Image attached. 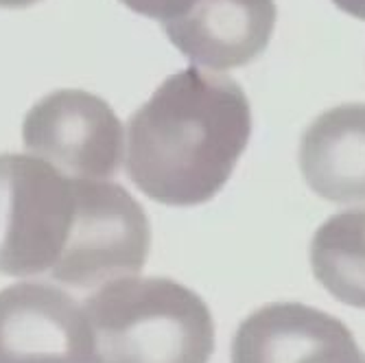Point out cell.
<instances>
[{
  "label": "cell",
  "instance_id": "cell-1",
  "mask_svg": "<svg viewBox=\"0 0 365 363\" xmlns=\"http://www.w3.org/2000/svg\"><path fill=\"white\" fill-rule=\"evenodd\" d=\"M252 136L247 94L227 75L164 79L127 125V175L153 202L199 206L225 186Z\"/></svg>",
  "mask_w": 365,
  "mask_h": 363
},
{
  "label": "cell",
  "instance_id": "cell-2",
  "mask_svg": "<svg viewBox=\"0 0 365 363\" xmlns=\"http://www.w3.org/2000/svg\"><path fill=\"white\" fill-rule=\"evenodd\" d=\"M94 363H208L215 319L199 295L171 278H118L83 305Z\"/></svg>",
  "mask_w": 365,
  "mask_h": 363
},
{
  "label": "cell",
  "instance_id": "cell-3",
  "mask_svg": "<svg viewBox=\"0 0 365 363\" xmlns=\"http://www.w3.org/2000/svg\"><path fill=\"white\" fill-rule=\"evenodd\" d=\"M77 215L73 178L36 155H0V274H51Z\"/></svg>",
  "mask_w": 365,
  "mask_h": 363
},
{
  "label": "cell",
  "instance_id": "cell-4",
  "mask_svg": "<svg viewBox=\"0 0 365 363\" xmlns=\"http://www.w3.org/2000/svg\"><path fill=\"white\" fill-rule=\"evenodd\" d=\"M77 215L71 241L51 278L75 289L106 285L145 267L151 223L145 208L110 180H77Z\"/></svg>",
  "mask_w": 365,
  "mask_h": 363
},
{
  "label": "cell",
  "instance_id": "cell-5",
  "mask_svg": "<svg viewBox=\"0 0 365 363\" xmlns=\"http://www.w3.org/2000/svg\"><path fill=\"white\" fill-rule=\"evenodd\" d=\"M22 140L36 158L77 180H110L125 149L116 112L101 96L75 88L40 98L24 116Z\"/></svg>",
  "mask_w": 365,
  "mask_h": 363
},
{
  "label": "cell",
  "instance_id": "cell-6",
  "mask_svg": "<svg viewBox=\"0 0 365 363\" xmlns=\"http://www.w3.org/2000/svg\"><path fill=\"white\" fill-rule=\"evenodd\" d=\"M0 363H94L83 307L53 285L16 282L0 291Z\"/></svg>",
  "mask_w": 365,
  "mask_h": 363
},
{
  "label": "cell",
  "instance_id": "cell-7",
  "mask_svg": "<svg viewBox=\"0 0 365 363\" xmlns=\"http://www.w3.org/2000/svg\"><path fill=\"white\" fill-rule=\"evenodd\" d=\"M232 363H363V352L350 328L330 313L274 302L239 324Z\"/></svg>",
  "mask_w": 365,
  "mask_h": 363
},
{
  "label": "cell",
  "instance_id": "cell-8",
  "mask_svg": "<svg viewBox=\"0 0 365 363\" xmlns=\"http://www.w3.org/2000/svg\"><path fill=\"white\" fill-rule=\"evenodd\" d=\"M276 18L274 0H195L162 26L192 63L230 71L254 61L269 46Z\"/></svg>",
  "mask_w": 365,
  "mask_h": 363
},
{
  "label": "cell",
  "instance_id": "cell-9",
  "mask_svg": "<svg viewBox=\"0 0 365 363\" xmlns=\"http://www.w3.org/2000/svg\"><path fill=\"white\" fill-rule=\"evenodd\" d=\"M300 171L328 202H365V103L330 108L307 127Z\"/></svg>",
  "mask_w": 365,
  "mask_h": 363
},
{
  "label": "cell",
  "instance_id": "cell-10",
  "mask_svg": "<svg viewBox=\"0 0 365 363\" xmlns=\"http://www.w3.org/2000/svg\"><path fill=\"white\" fill-rule=\"evenodd\" d=\"M311 270L339 302L365 309V208L328 217L311 241Z\"/></svg>",
  "mask_w": 365,
  "mask_h": 363
},
{
  "label": "cell",
  "instance_id": "cell-11",
  "mask_svg": "<svg viewBox=\"0 0 365 363\" xmlns=\"http://www.w3.org/2000/svg\"><path fill=\"white\" fill-rule=\"evenodd\" d=\"M125 7L136 11L145 18L160 20L162 24L180 18L195 0H120Z\"/></svg>",
  "mask_w": 365,
  "mask_h": 363
},
{
  "label": "cell",
  "instance_id": "cell-12",
  "mask_svg": "<svg viewBox=\"0 0 365 363\" xmlns=\"http://www.w3.org/2000/svg\"><path fill=\"white\" fill-rule=\"evenodd\" d=\"M333 3L348 16L365 20V0H333Z\"/></svg>",
  "mask_w": 365,
  "mask_h": 363
},
{
  "label": "cell",
  "instance_id": "cell-13",
  "mask_svg": "<svg viewBox=\"0 0 365 363\" xmlns=\"http://www.w3.org/2000/svg\"><path fill=\"white\" fill-rule=\"evenodd\" d=\"M40 3V0H0V7L3 9H24Z\"/></svg>",
  "mask_w": 365,
  "mask_h": 363
},
{
  "label": "cell",
  "instance_id": "cell-14",
  "mask_svg": "<svg viewBox=\"0 0 365 363\" xmlns=\"http://www.w3.org/2000/svg\"><path fill=\"white\" fill-rule=\"evenodd\" d=\"M363 363H365V354H363Z\"/></svg>",
  "mask_w": 365,
  "mask_h": 363
}]
</instances>
